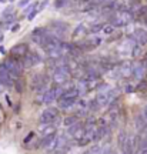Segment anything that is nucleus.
I'll list each match as a JSON object with an SVG mask.
<instances>
[{
  "label": "nucleus",
  "instance_id": "nucleus-6",
  "mask_svg": "<svg viewBox=\"0 0 147 154\" xmlns=\"http://www.w3.org/2000/svg\"><path fill=\"white\" fill-rule=\"evenodd\" d=\"M67 134L71 136V137H74L76 140H79V138H82L83 136H84V126H83L82 123H79V121H77V123H74V124L69 126Z\"/></svg>",
  "mask_w": 147,
  "mask_h": 154
},
{
  "label": "nucleus",
  "instance_id": "nucleus-2",
  "mask_svg": "<svg viewBox=\"0 0 147 154\" xmlns=\"http://www.w3.org/2000/svg\"><path fill=\"white\" fill-rule=\"evenodd\" d=\"M59 119V110L55 107H49L40 113L39 116V121L40 123H55V120Z\"/></svg>",
  "mask_w": 147,
  "mask_h": 154
},
{
  "label": "nucleus",
  "instance_id": "nucleus-25",
  "mask_svg": "<svg viewBox=\"0 0 147 154\" xmlns=\"http://www.w3.org/2000/svg\"><path fill=\"white\" fill-rule=\"evenodd\" d=\"M90 43H92L94 47H97V46H100V44H102V38L97 37V36H93V37L90 38Z\"/></svg>",
  "mask_w": 147,
  "mask_h": 154
},
{
  "label": "nucleus",
  "instance_id": "nucleus-3",
  "mask_svg": "<svg viewBox=\"0 0 147 154\" xmlns=\"http://www.w3.org/2000/svg\"><path fill=\"white\" fill-rule=\"evenodd\" d=\"M42 61V57L37 54V53H26V54L22 57V63H23V67L26 69H30V67H34L36 64H39Z\"/></svg>",
  "mask_w": 147,
  "mask_h": 154
},
{
  "label": "nucleus",
  "instance_id": "nucleus-33",
  "mask_svg": "<svg viewBox=\"0 0 147 154\" xmlns=\"http://www.w3.org/2000/svg\"><path fill=\"white\" fill-rule=\"evenodd\" d=\"M146 86H147L146 83H140V84H139V86H137V87H136V90H142V88H144V87H146Z\"/></svg>",
  "mask_w": 147,
  "mask_h": 154
},
{
  "label": "nucleus",
  "instance_id": "nucleus-10",
  "mask_svg": "<svg viewBox=\"0 0 147 154\" xmlns=\"http://www.w3.org/2000/svg\"><path fill=\"white\" fill-rule=\"evenodd\" d=\"M77 99L79 97H60L59 99V107L63 109V110H67L73 106H76Z\"/></svg>",
  "mask_w": 147,
  "mask_h": 154
},
{
  "label": "nucleus",
  "instance_id": "nucleus-5",
  "mask_svg": "<svg viewBox=\"0 0 147 154\" xmlns=\"http://www.w3.org/2000/svg\"><path fill=\"white\" fill-rule=\"evenodd\" d=\"M50 26H52V29H53L52 33L55 34L56 37H59L60 40H63L64 34L67 33V29H69L67 27V24H64L63 22H57V20H56V22H52Z\"/></svg>",
  "mask_w": 147,
  "mask_h": 154
},
{
  "label": "nucleus",
  "instance_id": "nucleus-40",
  "mask_svg": "<svg viewBox=\"0 0 147 154\" xmlns=\"http://www.w3.org/2000/svg\"><path fill=\"white\" fill-rule=\"evenodd\" d=\"M10 2H13V0H10Z\"/></svg>",
  "mask_w": 147,
  "mask_h": 154
},
{
  "label": "nucleus",
  "instance_id": "nucleus-26",
  "mask_svg": "<svg viewBox=\"0 0 147 154\" xmlns=\"http://www.w3.org/2000/svg\"><path fill=\"white\" fill-rule=\"evenodd\" d=\"M67 2H69V0H56L55 7L56 9H61V7H64V6L67 5Z\"/></svg>",
  "mask_w": 147,
  "mask_h": 154
},
{
  "label": "nucleus",
  "instance_id": "nucleus-36",
  "mask_svg": "<svg viewBox=\"0 0 147 154\" xmlns=\"http://www.w3.org/2000/svg\"><path fill=\"white\" fill-rule=\"evenodd\" d=\"M127 90H126V91H127V93H130V91H133V90H134V87H131V86H127Z\"/></svg>",
  "mask_w": 147,
  "mask_h": 154
},
{
  "label": "nucleus",
  "instance_id": "nucleus-11",
  "mask_svg": "<svg viewBox=\"0 0 147 154\" xmlns=\"http://www.w3.org/2000/svg\"><path fill=\"white\" fill-rule=\"evenodd\" d=\"M44 34H46V29H43V27L34 29V30H33V33H32V42L34 44H39V46H40L42 38H43Z\"/></svg>",
  "mask_w": 147,
  "mask_h": 154
},
{
  "label": "nucleus",
  "instance_id": "nucleus-23",
  "mask_svg": "<svg viewBox=\"0 0 147 154\" xmlns=\"http://www.w3.org/2000/svg\"><path fill=\"white\" fill-rule=\"evenodd\" d=\"M77 106H79V109H84V110H89V101L87 100H77ZM90 111V110H89Z\"/></svg>",
  "mask_w": 147,
  "mask_h": 154
},
{
  "label": "nucleus",
  "instance_id": "nucleus-14",
  "mask_svg": "<svg viewBox=\"0 0 147 154\" xmlns=\"http://www.w3.org/2000/svg\"><path fill=\"white\" fill-rule=\"evenodd\" d=\"M131 69H133V64L130 61H124L121 67H119V76H123V77H127L131 74Z\"/></svg>",
  "mask_w": 147,
  "mask_h": 154
},
{
  "label": "nucleus",
  "instance_id": "nucleus-32",
  "mask_svg": "<svg viewBox=\"0 0 147 154\" xmlns=\"http://www.w3.org/2000/svg\"><path fill=\"white\" fill-rule=\"evenodd\" d=\"M29 2H30V0H22V2L19 3V7H23V6H26Z\"/></svg>",
  "mask_w": 147,
  "mask_h": 154
},
{
  "label": "nucleus",
  "instance_id": "nucleus-37",
  "mask_svg": "<svg viewBox=\"0 0 147 154\" xmlns=\"http://www.w3.org/2000/svg\"><path fill=\"white\" fill-rule=\"evenodd\" d=\"M3 90H5V86H3V84H2V82H0V94L3 93Z\"/></svg>",
  "mask_w": 147,
  "mask_h": 154
},
{
  "label": "nucleus",
  "instance_id": "nucleus-28",
  "mask_svg": "<svg viewBox=\"0 0 147 154\" xmlns=\"http://www.w3.org/2000/svg\"><path fill=\"white\" fill-rule=\"evenodd\" d=\"M34 9H37V3H33V5H30V6H27V9L24 10V13H30L32 10H34Z\"/></svg>",
  "mask_w": 147,
  "mask_h": 154
},
{
  "label": "nucleus",
  "instance_id": "nucleus-24",
  "mask_svg": "<svg viewBox=\"0 0 147 154\" xmlns=\"http://www.w3.org/2000/svg\"><path fill=\"white\" fill-rule=\"evenodd\" d=\"M107 153H114V150L111 149L110 144H104V146H102V154H107Z\"/></svg>",
  "mask_w": 147,
  "mask_h": 154
},
{
  "label": "nucleus",
  "instance_id": "nucleus-18",
  "mask_svg": "<svg viewBox=\"0 0 147 154\" xmlns=\"http://www.w3.org/2000/svg\"><path fill=\"white\" fill-rule=\"evenodd\" d=\"M13 86L16 87V91H17V93H22L23 90H24V82H23L22 79H16Z\"/></svg>",
  "mask_w": 147,
  "mask_h": 154
},
{
  "label": "nucleus",
  "instance_id": "nucleus-34",
  "mask_svg": "<svg viewBox=\"0 0 147 154\" xmlns=\"http://www.w3.org/2000/svg\"><path fill=\"white\" fill-rule=\"evenodd\" d=\"M46 5H47V0H44L43 3H42V5H40V9H37V10H39V11H40V10H43L44 7H46Z\"/></svg>",
  "mask_w": 147,
  "mask_h": 154
},
{
  "label": "nucleus",
  "instance_id": "nucleus-21",
  "mask_svg": "<svg viewBox=\"0 0 147 154\" xmlns=\"http://www.w3.org/2000/svg\"><path fill=\"white\" fill-rule=\"evenodd\" d=\"M103 27H104L103 23H97V24H94V26L90 27V32H92V33H99V32L103 30Z\"/></svg>",
  "mask_w": 147,
  "mask_h": 154
},
{
  "label": "nucleus",
  "instance_id": "nucleus-4",
  "mask_svg": "<svg viewBox=\"0 0 147 154\" xmlns=\"http://www.w3.org/2000/svg\"><path fill=\"white\" fill-rule=\"evenodd\" d=\"M0 82L5 87H13V84H14V79L10 76V73L7 72V69L3 63L0 64Z\"/></svg>",
  "mask_w": 147,
  "mask_h": 154
},
{
  "label": "nucleus",
  "instance_id": "nucleus-1",
  "mask_svg": "<svg viewBox=\"0 0 147 154\" xmlns=\"http://www.w3.org/2000/svg\"><path fill=\"white\" fill-rule=\"evenodd\" d=\"M3 64L6 66L7 72L10 73V76L13 77L14 80L22 76L23 69H24V67H23L22 60H19V57H10V59H7Z\"/></svg>",
  "mask_w": 147,
  "mask_h": 154
},
{
  "label": "nucleus",
  "instance_id": "nucleus-15",
  "mask_svg": "<svg viewBox=\"0 0 147 154\" xmlns=\"http://www.w3.org/2000/svg\"><path fill=\"white\" fill-rule=\"evenodd\" d=\"M139 149L136 150L137 153L140 154H146L147 153V136L142 134V136H139Z\"/></svg>",
  "mask_w": 147,
  "mask_h": 154
},
{
  "label": "nucleus",
  "instance_id": "nucleus-19",
  "mask_svg": "<svg viewBox=\"0 0 147 154\" xmlns=\"http://www.w3.org/2000/svg\"><path fill=\"white\" fill-rule=\"evenodd\" d=\"M114 30H116V26H113V24L110 23V24H104L103 33H104V34H107V36H110L111 33H114Z\"/></svg>",
  "mask_w": 147,
  "mask_h": 154
},
{
  "label": "nucleus",
  "instance_id": "nucleus-35",
  "mask_svg": "<svg viewBox=\"0 0 147 154\" xmlns=\"http://www.w3.org/2000/svg\"><path fill=\"white\" fill-rule=\"evenodd\" d=\"M6 101H7V104H9V106H13V103H11V100H10V97H9V96H6Z\"/></svg>",
  "mask_w": 147,
  "mask_h": 154
},
{
  "label": "nucleus",
  "instance_id": "nucleus-8",
  "mask_svg": "<svg viewBox=\"0 0 147 154\" xmlns=\"http://www.w3.org/2000/svg\"><path fill=\"white\" fill-rule=\"evenodd\" d=\"M29 51V46L26 43H20V44H16L14 47H11L10 50V54L13 56V57H23V56L26 54Z\"/></svg>",
  "mask_w": 147,
  "mask_h": 154
},
{
  "label": "nucleus",
  "instance_id": "nucleus-13",
  "mask_svg": "<svg viewBox=\"0 0 147 154\" xmlns=\"http://www.w3.org/2000/svg\"><path fill=\"white\" fill-rule=\"evenodd\" d=\"M39 131L42 133L43 136L50 134V133H56V126L52 123H40L39 124Z\"/></svg>",
  "mask_w": 147,
  "mask_h": 154
},
{
  "label": "nucleus",
  "instance_id": "nucleus-12",
  "mask_svg": "<svg viewBox=\"0 0 147 154\" xmlns=\"http://www.w3.org/2000/svg\"><path fill=\"white\" fill-rule=\"evenodd\" d=\"M56 138V133H50V134H46L43 138H42V143L40 146L43 147V149H52V146H53V141H55Z\"/></svg>",
  "mask_w": 147,
  "mask_h": 154
},
{
  "label": "nucleus",
  "instance_id": "nucleus-27",
  "mask_svg": "<svg viewBox=\"0 0 147 154\" xmlns=\"http://www.w3.org/2000/svg\"><path fill=\"white\" fill-rule=\"evenodd\" d=\"M37 13H39V10H37V9H34V10H32V11H30V13H29V14H27V19H29V20H30V22H32L33 19L36 17V14H37Z\"/></svg>",
  "mask_w": 147,
  "mask_h": 154
},
{
  "label": "nucleus",
  "instance_id": "nucleus-20",
  "mask_svg": "<svg viewBox=\"0 0 147 154\" xmlns=\"http://www.w3.org/2000/svg\"><path fill=\"white\" fill-rule=\"evenodd\" d=\"M86 32V26L83 24V23H80L79 26H77L76 29H74V32H73V36H77V34H82Z\"/></svg>",
  "mask_w": 147,
  "mask_h": 154
},
{
  "label": "nucleus",
  "instance_id": "nucleus-38",
  "mask_svg": "<svg viewBox=\"0 0 147 154\" xmlns=\"http://www.w3.org/2000/svg\"><path fill=\"white\" fill-rule=\"evenodd\" d=\"M2 42H3V36H0V43H2Z\"/></svg>",
  "mask_w": 147,
  "mask_h": 154
},
{
  "label": "nucleus",
  "instance_id": "nucleus-7",
  "mask_svg": "<svg viewBox=\"0 0 147 154\" xmlns=\"http://www.w3.org/2000/svg\"><path fill=\"white\" fill-rule=\"evenodd\" d=\"M131 37L134 38V42H136L137 44L146 46L147 44V30L146 29H142V27L136 29V30L133 32V36H131Z\"/></svg>",
  "mask_w": 147,
  "mask_h": 154
},
{
  "label": "nucleus",
  "instance_id": "nucleus-30",
  "mask_svg": "<svg viewBox=\"0 0 147 154\" xmlns=\"http://www.w3.org/2000/svg\"><path fill=\"white\" fill-rule=\"evenodd\" d=\"M33 138H34V133H29L27 137L24 138V143H29V141H30V140H33Z\"/></svg>",
  "mask_w": 147,
  "mask_h": 154
},
{
  "label": "nucleus",
  "instance_id": "nucleus-22",
  "mask_svg": "<svg viewBox=\"0 0 147 154\" xmlns=\"http://www.w3.org/2000/svg\"><path fill=\"white\" fill-rule=\"evenodd\" d=\"M86 153H90V154H99V153H102V146L96 144V146L90 147V149H89L87 151H86Z\"/></svg>",
  "mask_w": 147,
  "mask_h": 154
},
{
  "label": "nucleus",
  "instance_id": "nucleus-39",
  "mask_svg": "<svg viewBox=\"0 0 147 154\" xmlns=\"http://www.w3.org/2000/svg\"><path fill=\"white\" fill-rule=\"evenodd\" d=\"M0 2H5V0H0Z\"/></svg>",
  "mask_w": 147,
  "mask_h": 154
},
{
  "label": "nucleus",
  "instance_id": "nucleus-31",
  "mask_svg": "<svg viewBox=\"0 0 147 154\" xmlns=\"http://www.w3.org/2000/svg\"><path fill=\"white\" fill-rule=\"evenodd\" d=\"M142 117H143V120L146 121V124H147V106L144 107V110H143V113H142Z\"/></svg>",
  "mask_w": 147,
  "mask_h": 154
},
{
  "label": "nucleus",
  "instance_id": "nucleus-17",
  "mask_svg": "<svg viewBox=\"0 0 147 154\" xmlns=\"http://www.w3.org/2000/svg\"><path fill=\"white\" fill-rule=\"evenodd\" d=\"M79 121V117L77 116H67L64 120H63V124H64L66 127L71 126V124H74V123H77Z\"/></svg>",
  "mask_w": 147,
  "mask_h": 154
},
{
  "label": "nucleus",
  "instance_id": "nucleus-29",
  "mask_svg": "<svg viewBox=\"0 0 147 154\" xmlns=\"http://www.w3.org/2000/svg\"><path fill=\"white\" fill-rule=\"evenodd\" d=\"M94 123H96V120H94L93 117H89L87 120H86V124H84V127H87V126H93Z\"/></svg>",
  "mask_w": 147,
  "mask_h": 154
},
{
  "label": "nucleus",
  "instance_id": "nucleus-16",
  "mask_svg": "<svg viewBox=\"0 0 147 154\" xmlns=\"http://www.w3.org/2000/svg\"><path fill=\"white\" fill-rule=\"evenodd\" d=\"M126 141H127V133L124 130H120L119 133V137H117V146L121 153H124V146H126Z\"/></svg>",
  "mask_w": 147,
  "mask_h": 154
},
{
  "label": "nucleus",
  "instance_id": "nucleus-9",
  "mask_svg": "<svg viewBox=\"0 0 147 154\" xmlns=\"http://www.w3.org/2000/svg\"><path fill=\"white\" fill-rule=\"evenodd\" d=\"M131 74L134 76V79L142 80L143 77H144V74H146V64H144V63H137V64H133Z\"/></svg>",
  "mask_w": 147,
  "mask_h": 154
}]
</instances>
